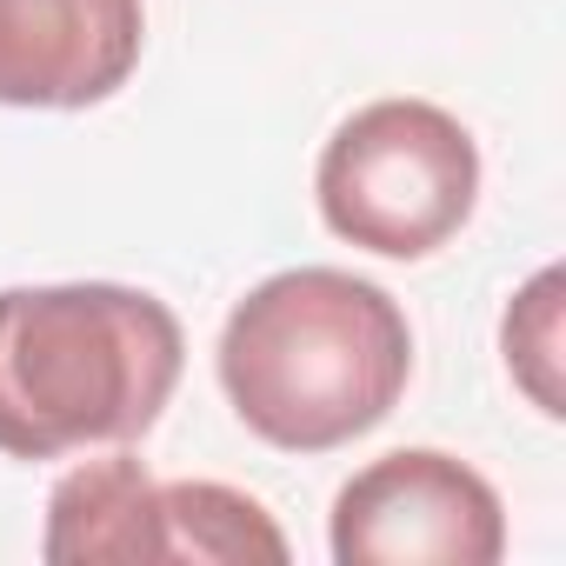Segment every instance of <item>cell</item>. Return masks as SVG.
I'll list each match as a JSON object with an SVG mask.
<instances>
[{
  "mask_svg": "<svg viewBox=\"0 0 566 566\" xmlns=\"http://www.w3.org/2000/svg\"><path fill=\"white\" fill-rule=\"evenodd\" d=\"M413 374V334L387 287L340 266H287L227 314L220 387L280 453H334L374 433Z\"/></svg>",
  "mask_w": 566,
  "mask_h": 566,
  "instance_id": "cell-1",
  "label": "cell"
},
{
  "mask_svg": "<svg viewBox=\"0 0 566 566\" xmlns=\"http://www.w3.org/2000/svg\"><path fill=\"white\" fill-rule=\"evenodd\" d=\"M180 321L114 280L0 294V453L67 460L140 440L180 387Z\"/></svg>",
  "mask_w": 566,
  "mask_h": 566,
  "instance_id": "cell-2",
  "label": "cell"
},
{
  "mask_svg": "<svg viewBox=\"0 0 566 566\" xmlns=\"http://www.w3.org/2000/svg\"><path fill=\"white\" fill-rule=\"evenodd\" d=\"M314 193L347 247L427 260L473 220L480 147L433 101H374L327 140Z\"/></svg>",
  "mask_w": 566,
  "mask_h": 566,
  "instance_id": "cell-3",
  "label": "cell"
},
{
  "mask_svg": "<svg viewBox=\"0 0 566 566\" xmlns=\"http://www.w3.org/2000/svg\"><path fill=\"white\" fill-rule=\"evenodd\" d=\"M54 566H140V559H287V539L260 500L220 480H154L134 453L74 467L48 500Z\"/></svg>",
  "mask_w": 566,
  "mask_h": 566,
  "instance_id": "cell-4",
  "label": "cell"
},
{
  "mask_svg": "<svg viewBox=\"0 0 566 566\" xmlns=\"http://www.w3.org/2000/svg\"><path fill=\"white\" fill-rule=\"evenodd\" d=\"M506 553L500 493L453 453L400 447L360 467L334 500L340 566H493Z\"/></svg>",
  "mask_w": 566,
  "mask_h": 566,
  "instance_id": "cell-5",
  "label": "cell"
},
{
  "mask_svg": "<svg viewBox=\"0 0 566 566\" xmlns=\"http://www.w3.org/2000/svg\"><path fill=\"white\" fill-rule=\"evenodd\" d=\"M140 0H0V107H94L140 67Z\"/></svg>",
  "mask_w": 566,
  "mask_h": 566,
  "instance_id": "cell-6",
  "label": "cell"
},
{
  "mask_svg": "<svg viewBox=\"0 0 566 566\" xmlns=\"http://www.w3.org/2000/svg\"><path fill=\"white\" fill-rule=\"evenodd\" d=\"M553 360H559V273L546 266L533 287L506 307V367H513L520 387L539 400V413L559 420V380H553Z\"/></svg>",
  "mask_w": 566,
  "mask_h": 566,
  "instance_id": "cell-7",
  "label": "cell"
}]
</instances>
